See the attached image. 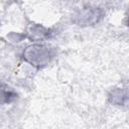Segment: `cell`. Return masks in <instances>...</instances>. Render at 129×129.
Listing matches in <instances>:
<instances>
[{"instance_id":"obj_1","label":"cell","mask_w":129,"mask_h":129,"mask_svg":"<svg viewBox=\"0 0 129 129\" xmlns=\"http://www.w3.org/2000/svg\"><path fill=\"white\" fill-rule=\"evenodd\" d=\"M53 56V49L40 43L30 44L26 46V48L22 52V58L24 59V61L37 69H42L48 66Z\"/></svg>"},{"instance_id":"obj_2","label":"cell","mask_w":129,"mask_h":129,"mask_svg":"<svg viewBox=\"0 0 129 129\" xmlns=\"http://www.w3.org/2000/svg\"><path fill=\"white\" fill-rule=\"evenodd\" d=\"M103 15H104V12L101 8L88 6V7H84L81 10H79L74 15L73 21L81 26L94 25L102 19Z\"/></svg>"},{"instance_id":"obj_3","label":"cell","mask_w":129,"mask_h":129,"mask_svg":"<svg viewBox=\"0 0 129 129\" xmlns=\"http://www.w3.org/2000/svg\"><path fill=\"white\" fill-rule=\"evenodd\" d=\"M24 35L25 37L31 39L32 41H41L50 38L52 35V31L51 29L44 27L41 24L31 23L28 25Z\"/></svg>"},{"instance_id":"obj_4","label":"cell","mask_w":129,"mask_h":129,"mask_svg":"<svg viewBox=\"0 0 129 129\" xmlns=\"http://www.w3.org/2000/svg\"><path fill=\"white\" fill-rule=\"evenodd\" d=\"M109 101L116 106H126L128 102V89L117 88L109 94Z\"/></svg>"},{"instance_id":"obj_5","label":"cell","mask_w":129,"mask_h":129,"mask_svg":"<svg viewBox=\"0 0 129 129\" xmlns=\"http://www.w3.org/2000/svg\"><path fill=\"white\" fill-rule=\"evenodd\" d=\"M17 98V94L6 84L0 82V104H9Z\"/></svg>"},{"instance_id":"obj_6","label":"cell","mask_w":129,"mask_h":129,"mask_svg":"<svg viewBox=\"0 0 129 129\" xmlns=\"http://www.w3.org/2000/svg\"><path fill=\"white\" fill-rule=\"evenodd\" d=\"M7 38L10 40V41H13V42H18L20 40H22L23 38H25V35L24 33L20 34V33H15V32H12L10 34L7 35Z\"/></svg>"}]
</instances>
